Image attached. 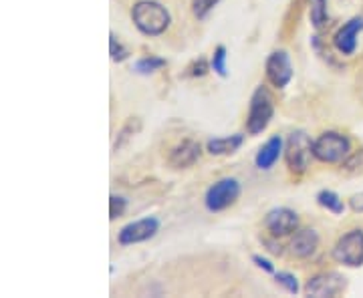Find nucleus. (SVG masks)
I'll list each match as a JSON object with an SVG mask.
<instances>
[{"instance_id":"nucleus-4","label":"nucleus","mask_w":363,"mask_h":298,"mask_svg":"<svg viewBox=\"0 0 363 298\" xmlns=\"http://www.w3.org/2000/svg\"><path fill=\"white\" fill-rule=\"evenodd\" d=\"M272 115H274V105H272L271 93L267 91L262 85L255 89L250 97V107H248L247 131L250 135H260L269 127Z\"/></svg>"},{"instance_id":"nucleus-8","label":"nucleus","mask_w":363,"mask_h":298,"mask_svg":"<svg viewBox=\"0 0 363 298\" xmlns=\"http://www.w3.org/2000/svg\"><path fill=\"white\" fill-rule=\"evenodd\" d=\"M157 232H160V220L150 216V218L130 222L128 226H123L117 234V242L121 246H133V244H142V242L152 240Z\"/></svg>"},{"instance_id":"nucleus-19","label":"nucleus","mask_w":363,"mask_h":298,"mask_svg":"<svg viewBox=\"0 0 363 298\" xmlns=\"http://www.w3.org/2000/svg\"><path fill=\"white\" fill-rule=\"evenodd\" d=\"M142 130V121L138 119V117H131L130 121L121 127V131L117 133V139H116V145H113V151H119L125 143L130 142L133 135H138Z\"/></svg>"},{"instance_id":"nucleus-14","label":"nucleus","mask_w":363,"mask_h":298,"mask_svg":"<svg viewBox=\"0 0 363 298\" xmlns=\"http://www.w3.org/2000/svg\"><path fill=\"white\" fill-rule=\"evenodd\" d=\"M285 151V142L281 135H272L269 142L264 143L257 151V157H255V164L257 168L262 169V171H269V169L274 168V164L279 161V157L283 156Z\"/></svg>"},{"instance_id":"nucleus-5","label":"nucleus","mask_w":363,"mask_h":298,"mask_svg":"<svg viewBox=\"0 0 363 298\" xmlns=\"http://www.w3.org/2000/svg\"><path fill=\"white\" fill-rule=\"evenodd\" d=\"M240 195V182L234 178H222L216 183H212L204 195V206L208 212H222L230 207Z\"/></svg>"},{"instance_id":"nucleus-24","label":"nucleus","mask_w":363,"mask_h":298,"mask_svg":"<svg viewBox=\"0 0 363 298\" xmlns=\"http://www.w3.org/2000/svg\"><path fill=\"white\" fill-rule=\"evenodd\" d=\"M218 2L220 0H192V13L198 21H204Z\"/></svg>"},{"instance_id":"nucleus-3","label":"nucleus","mask_w":363,"mask_h":298,"mask_svg":"<svg viewBox=\"0 0 363 298\" xmlns=\"http://www.w3.org/2000/svg\"><path fill=\"white\" fill-rule=\"evenodd\" d=\"M350 137L343 133H337V131H325L315 139V145H313L315 159H319L323 164H339L350 156Z\"/></svg>"},{"instance_id":"nucleus-20","label":"nucleus","mask_w":363,"mask_h":298,"mask_svg":"<svg viewBox=\"0 0 363 298\" xmlns=\"http://www.w3.org/2000/svg\"><path fill=\"white\" fill-rule=\"evenodd\" d=\"M226 59H228V51L224 45H218L214 52H212V59H210V67L212 71L218 75V77H228V69H226Z\"/></svg>"},{"instance_id":"nucleus-16","label":"nucleus","mask_w":363,"mask_h":298,"mask_svg":"<svg viewBox=\"0 0 363 298\" xmlns=\"http://www.w3.org/2000/svg\"><path fill=\"white\" fill-rule=\"evenodd\" d=\"M309 18L315 30H323L329 23L327 13V0H309Z\"/></svg>"},{"instance_id":"nucleus-6","label":"nucleus","mask_w":363,"mask_h":298,"mask_svg":"<svg viewBox=\"0 0 363 298\" xmlns=\"http://www.w3.org/2000/svg\"><path fill=\"white\" fill-rule=\"evenodd\" d=\"M333 258L343 266L357 268L363 264V230H350L333 246Z\"/></svg>"},{"instance_id":"nucleus-26","label":"nucleus","mask_w":363,"mask_h":298,"mask_svg":"<svg viewBox=\"0 0 363 298\" xmlns=\"http://www.w3.org/2000/svg\"><path fill=\"white\" fill-rule=\"evenodd\" d=\"M252 262L257 264V268H260L262 273L274 274V266H272V262L269 258H264V256H260V254H255V256H252Z\"/></svg>"},{"instance_id":"nucleus-13","label":"nucleus","mask_w":363,"mask_h":298,"mask_svg":"<svg viewBox=\"0 0 363 298\" xmlns=\"http://www.w3.org/2000/svg\"><path fill=\"white\" fill-rule=\"evenodd\" d=\"M319 248V234L311 230V228H305V230H297L291 244H289V250L295 258H309L317 252Z\"/></svg>"},{"instance_id":"nucleus-27","label":"nucleus","mask_w":363,"mask_h":298,"mask_svg":"<svg viewBox=\"0 0 363 298\" xmlns=\"http://www.w3.org/2000/svg\"><path fill=\"white\" fill-rule=\"evenodd\" d=\"M350 207L353 210V212H355V214H363V192L351 195Z\"/></svg>"},{"instance_id":"nucleus-25","label":"nucleus","mask_w":363,"mask_h":298,"mask_svg":"<svg viewBox=\"0 0 363 298\" xmlns=\"http://www.w3.org/2000/svg\"><path fill=\"white\" fill-rule=\"evenodd\" d=\"M210 69H212V67L208 65L206 59H198V61H194L192 65L188 67V73H186V75H188V77H204Z\"/></svg>"},{"instance_id":"nucleus-10","label":"nucleus","mask_w":363,"mask_h":298,"mask_svg":"<svg viewBox=\"0 0 363 298\" xmlns=\"http://www.w3.org/2000/svg\"><path fill=\"white\" fill-rule=\"evenodd\" d=\"M264 228L272 238H283L298 230V216L291 207H274L264 218Z\"/></svg>"},{"instance_id":"nucleus-11","label":"nucleus","mask_w":363,"mask_h":298,"mask_svg":"<svg viewBox=\"0 0 363 298\" xmlns=\"http://www.w3.org/2000/svg\"><path fill=\"white\" fill-rule=\"evenodd\" d=\"M202 156V147L200 143L194 142V139H184L182 143H178L172 151H169L168 164L169 168L174 169H188L194 166L196 161Z\"/></svg>"},{"instance_id":"nucleus-17","label":"nucleus","mask_w":363,"mask_h":298,"mask_svg":"<svg viewBox=\"0 0 363 298\" xmlns=\"http://www.w3.org/2000/svg\"><path fill=\"white\" fill-rule=\"evenodd\" d=\"M317 204L321 207H325L327 212L335 214V216H341V214L345 212L343 200H341L333 190H321V192L317 194Z\"/></svg>"},{"instance_id":"nucleus-2","label":"nucleus","mask_w":363,"mask_h":298,"mask_svg":"<svg viewBox=\"0 0 363 298\" xmlns=\"http://www.w3.org/2000/svg\"><path fill=\"white\" fill-rule=\"evenodd\" d=\"M313 145H315V142H313L305 131H293V133L286 137L283 156H285L286 168H289L291 173L301 176V173H305V171L309 169L311 159L315 157V154H313Z\"/></svg>"},{"instance_id":"nucleus-1","label":"nucleus","mask_w":363,"mask_h":298,"mask_svg":"<svg viewBox=\"0 0 363 298\" xmlns=\"http://www.w3.org/2000/svg\"><path fill=\"white\" fill-rule=\"evenodd\" d=\"M131 21L145 37H160L172 25V14L157 0H140L131 8Z\"/></svg>"},{"instance_id":"nucleus-12","label":"nucleus","mask_w":363,"mask_h":298,"mask_svg":"<svg viewBox=\"0 0 363 298\" xmlns=\"http://www.w3.org/2000/svg\"><path fill=\"white\" fill-rule=\"evenodd\" d=\"M363 30V16H353L350 23L341 26L333 39V45L341 55H353L357 49V37Z\"/></svg>"},{"instance_id":"nucleus-15","label":"nucleus","mask_w":363,"mask_h":298,"mask_svg":"<svg viewBox=\"0 0 363 298\" xmlns=\"http://www.w3.org/2000/svg\"><path fill=\"white\" fill-rule=\"evenodd\" d=\"M245 143V135L240 133H234L228 137H216V139H210L206 143L208 154L212 156H233L234 151H238V147Z\"/></svg>"},{"instance_id":"nucleus-22","label":"nucleus","mask_w":363,"mask_h":298,"mask_svg":"<svg viewBox=\"0 0 363 298\" xmlns=\"http://www.w3.org/2000/svg\"><path fill=\"white\" fill-rule=\"evenodd\" d=\"M125 207H128V200L123 195H109V220H117L125 214Z\"/></svg>"},{"instance_id":"nucleus-9","label":"nucleus","mask_w":363,"mask_h":298,"mask_svg":"<svg viewBox=\"0 0 363 298\" xmlns=\"http://www.w3.org/2000/svg\"><path fill=\"white\" fill-rule=\"evenodd\" d=\"M267 79L274 89H285L293 81V63L286 51H272L267 59Z\"/></svg>"},{"instance_id":"nucleus-21","label":"nucleus","mask_w":363,"mask_h":298,"mask_svg":"<svg viewBox=\"0 0 363 298\" xmlns=\"http://www.w3.org/2000/svg\"><path fill=\"white\" fill-rule=\"evenodd\" d=\"M109 55H111V61H116V63H123V61H128L130 59V49H125L119 39H117L116 35L111 33L109 35Z\"/></svg>"},{"instance_id":"nucleus-18","label":"nucleus","mask_w":363,"mask_h":298,"mask_svg":"<svg viewBox=\"0 0 363 298\" xmlns=\"http://www.w3.org/2000/svg\"><path fill=\"white\" fill-rule=\"evenodd\" d=\"M166 65H168V63H166V59L156 57V55H150V57H142L140 61H135L133 71H135L138 75H152V73H156V71H160V69H164Z\"/></svg>"},{"instance_id":"nucleus-7","label":"nucleus","mask_w":363,"mask_h":298,"mask_svg":"<svg viewBox=\"0 0 363 298\" xmlns=\"http://www.w3.org/2000/svg\"><path fill=\"white\" fill-rule=\"evenodd\" d=\"M347 286L345 276L337 273H321L311 276L305 285V294L315 298H335Z\"/></svg>"},{"instance_id":"nucleus-23","label":"nucleus","mask_w":363,"mask_h":298,"mask_svg":"<svg viewBox=\"0 0 363 298\" xmlns=\"http://www.w3.org/2000/svg\"><path fill=\"white\" fill-rule=\"evenodd\" d=\"M274 280H277V285H281L285 288L286 292H291V294H297L298 290V280L295 274L291 273H274Z\"/></svg>"}]
</instances>
